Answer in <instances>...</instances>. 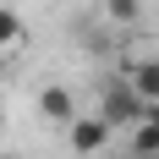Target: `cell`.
<instances>
[{
    "label": "cell",
    "instance_id": "cell-7",
    "mask_svg": "<svg viewBox=\"0 0 159 159\" xmlns=\"http://www.w3.org/2000/svg\"><path fill=\"white\" fill-rule=\"evenodd\" d=\"M104 11H110L115 28H132V22H137V11H143V0H110Z\"/></svg>",
    "mask_w": 159,
    "mask_h": 159
},
{
    "label": "cell",
    "instance_id": "cell-2",
    "mask_svg": "<svg viewBox=\"0 0 159 159\" xmlns=\"http://www.w3.org/2000/svg\"><path fill=\"white\" fill-rule=\"evenodd\" d=\"M143 99L132 93V82H110V88H104V121H110V126H132V121H143Z\"/></svg>",
    "mask_w": 159,
    "mask_h": 159
},
{
    "label": "cell",
    "instance_id": "cell-6",
    "mask_svg": "<svg viewBox=\"0 0 159 159\" xmlns=\"http://www.w3.org/2000/svg\"><path fill=\"white\" fill-rule=\"evenodd\" d=\"M22 39H28V28H22V16H16V11H0V55H11V49H22Z\"/></svg>",
    "mask_w": 159,
    "mask_h": 159
},
{
    "label": "cell",
    "instance_id": "cell-3",
    "mask_svg": "<svg viewBox=\"0 0 159 159\" xmlns=\"http://www.w3.org/2000/svg\"><path fill=\"white\" fill-rule=\"evenodd\" d=\"M126 82H132V93L143 99V104H159V55H143Z\"/></svg>",
    "mask_w": 159,
    "mask_h": 159
},
{
    "label": "cell",
    "instance_id": "cell-10",
    "mask_svg": "<svg viewBox=\"0 0 159 159\" xmlns=\"http://www.w3.org/2000/svg\"><path fill=\"white\" fill-rule=\"evenodd\" d=\"M0 126H6V121H0Z\"/></svg>",
    "mask_w": 159,
    "mask_h": 159
},
{
    "label": "cell",
    "instance_id": "cell-4",
    "mask_svg": "<svg viewBox=\"0 0 159 159\" xmlns=\"http://www.w3.org/2000/svg\"><path fill=\"white\" fill-rule=\"evenodd\" d=\"M39 110H44V121H71V115H77V99H71V88H44V93H39Z\"/></svg>",
    "mask_w": 159,
    "mask_h": 159
},
{
    "label": "cell",
    "instance_id": "cell-8",
    "mask_svg": "<svg viewBox=\"0 0 159 159\" xmlns=\"http://www.w3.org/2000/svg\"><path fill=\"white\" fill-rule=\"evenodd\" d=\"M148 115H154V121H159V104H148Z\"/></svg>",
    "mask_w": 159,
    "mask_h": 159
},
{
    "label": "cell",
    "instance_id": "cell-5",
    "mask_svg": "<svg viewBox=\"0 0 159 159\" xmlns=\"http://www.w3.org/2000/svg\"><path fill=\"white\" fill-rule=\"evenodd\" d=\"M132 148H137L143 159H154V154H159V121H154L148 110H143V121H132Z\"/></svg>",
    "mask_w": 159,
    "mask_h": 159
},
{
    "label": "cell",
    "instance_id": "cell-1",
    "mask_svg": "<svg viewBox=\"0 0 159 159\" xmlns=\"http://www.w3.org/2000/svg\"><path fill=\"white\" fill-rule=\"evenodd\" d=\"M110 121H104V115H71V121H66V143H71V154H82V159H93L99 148L110 143Z\"/></svg>",
    "mask_w": 159,
    "mask_h": 159
},
{
    "label": "cell",
    "instance_id": "cell-9",
    "mask_svg": "<svg viewBox=\"0 0 159 159\" xmlns=\"http://www.w3.org/2000/svg\"><path fill=\"white\" fill-rule=\"evenodd\" d=\"M0 71H6V55H0Z\"/></svg>",
    "mask_w": 159,
    "mask_h": 159
}]
</instances>
